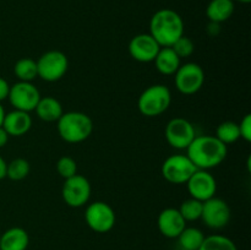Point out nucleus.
<instances>
[{
	"label": "nucleus",
	"mask_w": 251,
	"mask_h": 250,
	"mask_svg": "<svg viewBox=\"0 0 251 250\" xmlns=\"http://www.w3.org/2000/svg\"><path fill=\"white\" fill-rule=\"evenodd\" d=\"M227 153V145L211 135L196 136L186 149V156L191 159L196 168L205 171L220 166L226 159Z\"/></svg>",
	"instance_id": "f257e3e1"
},
{
	"label": "nucleus",
	"mask_w": 251,
	"mask_h": 250,
	"mask_svg": "<svg viewBox=\"0 0 251 250\" xmlns=\"http://www.w3.org/2000/svg\"><path fill=\"white\" fill-rule=\"evenodd\" d=\"M150 34L161 47H172L176 39L184 36L183 19L174 10H158L150 21Z\"/></svg>",
	"instance_id": "f03ea898"
},
{
	"label": "nucleus",
	"mask_w": 251,
	"mask_h": 250,
	"mask_svg": "<svg viewBox=\"0 0 251 250\" xmlns=\"http://www.w3.org/2000/svg\"><path fill=\"white\" fill-rule=\"evenodd\" d=\"M56 123L59 135L69 144H80L87 140L93 131L92 119L82 112L63 113Z\"/></svg>",
	"instance_id": "7ed1b4c3"
},
{
	"label": "nucleus",
	"mask_w": 251,
	"mask_h": 250,
	"mask_svg": "<svg viewBox=\"0 0 251 250\" xmlns=\"http://www.w3.org/2000/svg\"><path fill=\"white\" fill-rule=\"evenodd\" d=\"M172 103V93L167 86L152 85L140 95L137 108L145 117H158L163 114Z\"/></svg>",
	"instance_id": "20e7f679"
},
{
	"label": "nucleus",
	"mask_w": 251,
	"mask_h": 250,
	"mask_svg": "<svg viewBox=\"0 0 251 250\" xmlns=\"http://www.w3.org/2000/svg\"><path fill=\"white\" fill-rule=\"evenodd\" d=\"M69 68L68 56L60 50H48L37 60L38 77L47 82H55L65 76Z\"/></svg>",
	"instance_id": "39448f33"
},
{
	"label": "nucleus",
	"mask_w": 251,
	"mask_h": 250,
	"mask_svg": "<svg viewBox=\"0 0 251 250\" xmlns=\"http://www.w3.org/2000/svg\"><path fill=\"white\" fill-rule=\"evenodd\" d=\"M174 82L176 90L183 95H195L202 88L205 82V73L199 64H183L174 74Z\"/></svg>",
	"instance_id": "423d86ee"
},
{
	"label": "nucleus",
	"mask_w": 251,
	"mask_h": 250,
	"mask_svg": "<svg viewBox=\"0 0 251 250\" xmlns=\"http://www.w3.org/2000/svg\"><path fill=\"white\" fill-rule=\"evenodd\" d=\"M198 171L186 154H173L162 164V175L172 184H185Z\"/></svg>",
	"instance_id": "0eeeda50"
},
{
	"label": "nucleus",
	"mask_w": 251,
	"mask_h": 250,
	"mask_svg": "<svg viewBox=\"0 0 251 250\" xmlns=\"http://www.w3.org/2000/svg\"><path fill=\"white\" fill-rule=\"evenodd\" d=\"M7 100H9L10 104L14 107V109L29 113L36 109L37 104L41 100V93L32 82L19 81L10 86Z\"/></svg>",
	"instance_id": "6e6552de"
},
{
	"label": "nucleus",
	"mask_w": 251,
	"mask_h": 250,
	"mask_svg": "<svg viewBox=\"0 0 251 250\" xmlns=\"http://www.w3.org/2000/svg\"><path fill=\"white\" fill-rule=\"evenodd\" d=\"M91 184L87 178L80 174H75L71 178L65 179L61 196L64 201L70 207H82L88 202L91 198Z\"/></svg>",
	"instance_id": "1a4fd4ad"
},
{
	"label": "nucleus",
	"mask_w": 251,
	"mask_h": 250,
	"mask_svg": "<svg viewBox=\"0 0 251 250\" xmlns=\"http://www.w3.org/2000/svg\"><path fill=\"white\" fill-rule=\"evenodd\" d=\"M85 221L88 227L97 233H107L115 225V212L112 206L103 201L90 203L85 211Z\"/></svg>",
	"instance_id": "9d476101"
},
{
	"label": "nucleus",
	"mask_w": 251,
	"mask_h": 250,
	"mask_svg": "<svg viewBox=\"0 0 251 250\" xmlns=\"http://www.w3.org/2000/svg\"><path fill=\"white\" fill-rule=\"evenodd\" d=\"M166 140L173 149L186 150L196 137L195 127L184 118H173L166 126Z\"/></svg>",
	"instance_id": "9b49d317"
},
{
	"label": "nucleus",
	"mask_w": 251,
	"mask_h": 250,
	"mask_svg": "<svg viewBox=\"0 0 251 250\" xmlns=\"http://www.w3.org/2000/svg\"><path fill=\"white\" fill-rule=\"evenodd\" d=\"M230 216L232 212L229 205L222 199L213 196L202 203L201 220L208 228L212 229L225 228L229 223Z\"/></svg>",
	"instance_id": "f8f14e48"
},
{
	"label": "nucleus",
	"mask_w": 251,
	"mask_h": 250,
	"mask_svg": "<svg viewBox=\"0 0 251 250\" xmlns=\"http://www.w3.org/2000/svg\"><path fill=\"white\" fill-rule=\"evenodd\" d=\"M185 184L191 198L202 202L213 198L217 191L215 176L205 169H198Z\"/></svg>",
	"instance_id": "ddd939ff"
},
{
	"label": "nucleus",
	"mask_w": 251,
	"mask_h": 250,
	"mask_svg": "<svg viewBox=\"0 0 251 250\" xmlns=\"http://www.w3.org/2000/svg\"><path fill=\"white\" fill-rule=\"evenodd\" d=\"M158 42L150 33H140L131 38L129 43V54L134 60L140 63H151L158 54Z\"/></svg>",
	"instance_id": "4468645a"
},
{
	"label": "nucleus",
	"mask_w": 251,
	"mask_h": 250,
	"mask_svg": "<svg viewBox=\"0 0 251 250\" xmlns=\"http://www.w3.org/2000/svg\"><path fill=\"white\" fill-rule=\"evenodd\" d=\"M158 229L164 237L167 238H178L179 234L186 227V222L180 215L178 208H164L161 211L157 220Z\"/></svg>",
	"instance_id": "2eb2a0df"
},
{
	"label": "nucleus",
	"mask_w": 251,
	"mask_h": 250,
	"mask_svg": "<svg viewBox=\"0 0 251 250\" xmlns=\"http://www.w3.org/2000/svg\"><path fill=\"white\" fill-rule=\"evenodd\" d=\"M1 126L9 134V136H22L31 129L32 118L29 113L14 109L9 113H5Z\"/></svg>",
	"instance_id": "dca6fc26"
},
{
	"label": "nucleus",
	"mask_w": 251,
	"mask_h": 250,
	"mask_svg": "<svg viewBox=\"0 0 251 250\" xmlns=\"http://www.w3.org/2000/svg\"><path fill=\"white\" fill-rule=\"evenodd\" d=\"M28 244V233L21 227L9 228L0 234V250H26Z\"/></svg>",
	"instance_id": "f3484780"
},
{
	"label": "nucleus",
	"mask_w": 251,
	"mask_h": 250,
	"mask_svg": "<svg viewBox=\"0 0 251 250\" xmlns=\"http://www.w3.org/2000/svg\"><path fill=\"white\" fill-rule=\"evenodd\" d=\"M153 63L157 70L163 75H174L181 65V59L176 55L172 47H162Z\"/></svg>",
	"instance_id": "a211bd4d"
},
{
	"label": "nucleus",
	"mask_w": 251,
	"mask_h": 250,
	"mask_svg": "<svg viewBox=\"0 0 251 250\" xmlns=\"http://www.w3.org/2000/svg\"><path fill=\"white\" fill-rule=\"evenodd\" d=\"M34 110H36V114L39 119L48 123L58 122L59 118L64 113L61 103L56 98L50 97V96L41 97V100H39L38 104H37Z\"/></svg>",
	"instance_id": "6ab92c4d"
},
{
	"label": "nucleus",
	"mask_w": 251,
	"mask_h": 250,
	"mask_svg": "<svg viewBox=\"0 0 251 250\" xmlns=\"http://www.w3.org/2000/svg\"><path fill=\"white\" fill-rule=\"evenodd\" d=\"M234 12L233 0H211L206 9V15L211 22L221 24L229 19Z\"/></svg>",
	"instance_id": "aec40b11"
},
{
	"label": "nucleus",
	"mask_w": 251,
	"mask_h": 250,
	"mask_svg": "<svg viewBox=\"0 0 251 250\" xmlns=\"http://www.w3.org/2000/svg\"><path fill=\"white\" fill-rule=\"evenodd\" d=\"M203 239H205V235L202 230L195 227H185L178 237L179 245L184 250H199Z\"/></svg>",
	"instance_id": "412c9836"
},
{
	"label": "nucleus",
	"mask_w": 251,
	"mask_h": 250,
	"mask_svg": "<svg viewBox=\"0 0 251 250\" xmlns=\"http://www.w3.org/2000/svg\"><path fill=\"white\" fill-rule=\"evenodd\" d=\"M14 73L20 81L32 82L36 77H38L37 71V61L31 58H22L16 61L14 66Z\"/></svg>",
	"instance_id": "4be33fe9"
},
{
	"label": "nucleus",
	"mask_w": 251,
	"mask_h": 250,
	"mask_svg": "<svg viewBox=\"0 0 251 250\" xmlns=\"http://www.w3.org/2000/svg\"><path fill=\"white\" fill-rule=\"evenodd\" d=\"M199 250H238L230 238L221 234H212L205 237Z\"/></svg>",
	"instance_id": "5701e85b"
},
{
	"label": "nucleus",
	"mask_w": 251,
	"mask_h": 250,
	"mask_svg": "<svg viewBox=\"0 0 251 250\" xmlns=\"http://www.w3.org/2000/svg\"><path fill=\"white\" fill-rule=\"evenodd\" d=\"M216 137L225 145H232L240 139L239 126L234 122H223L216 129Z\"/></svg>",
	"instance_id": "b1692460"
},
{
	"label": "nucleus",
	"mask_w": 251,
	"mask_h": 250,
	"mask_svg": "<svg viewBox=\"0 0 251 250\" xmlns=\"http://www.w3.org/2000/svg\"><path fill=\"white\" fill-rule=\"evenodd\" d=\"M202 201H199L196 199H188V200L183 201L180 207L178 208L180 215L185 220V222H194L201 218V213H202Z\"/></svg>",
	"instance_id": "393cba45"
},
{
	"label": "nucleus",
	"mask_w": 251,
	"mask_h": 250,
	"mask_svg": "<svg viewBox=\"0 0 251 250\" xmlns=\"http://www.w3.org/2000/svg\"><path fill=\"white\" fill-rule=\"evenodd\" d=\"M31 171L28 161L25 158H15L6 167V176L11 180L19 181L26 178Z\"/></svg>",
	"instance_id": "a878e982"
},
{
	"label": "nucleus",
	"mask_w": 251,
	"mask_h": 250,
	"mask_svg": "<svg viewBox=\"0 0 251 250\" xmlns=\"http://www.w3.org/2000/svg\"><path fill=\"white\" fill-rule=\"evenodd\" d=\"M56 171L59 175L63 176L64 179H68L77 174V163L73 157L63 156L56 162Z\"/></svg>",
	"instance_id": "bb28decb"
},
{
	"label": "nucleus",
	"mask_w": 251,
	"mask_h": 250,
	"mask_svg": "<svg viewBox=\"0 0 251 250\" xmlns=\"http://www.w3.org/2000/svg\"><path fill=\"white\" fill-rule=\"evenodd\" d=\"M172 49L176 51V54L179 58L185 59L189 58L194 53V50H195V44H194V42L190 38H188L185 36H181L180 38L174 42V44L172 46Z\"/></svg>",
	"instance_id": "cd10ccee"
},
{
	"label": "nucleus",
	"mask_w": 251,
	"mask_h": 250,
	"mask_svg": "<svg viewBox=\"0 0 251 250\" xmlns=\"http://www.w3.org/2000/svg\"><path fill=\"white\" fill-rule=\"evenodd\" d=\"M239 126L240 137L244 139L247 142L251 141V115L247 114L242 119V122L238 124Z\"/></svg>",
	"instance_id": "c85d7f7f"
},
{
	"label": "nucleus",
	"mask_w": 251,
	"mask_h": 250,
	"mask_svg": "<svg viewBox=\"0 0 251 250\" xmlns=\"http://www.w3.org/2000/svg\"><path fill=\"white\" fill-rule=\"evenodd\" d=\"M10 91V85L5 78L0 77V103L4 100H7V96H9Z\"/></svg>",
	"instance_id": "c756f323"
},
{
	"label": "nucleus",
	"mask_w": 251,
	"mask_h": 250,
	"mask_svg": "<svg viewBox=\"0 0 251 250\" xmlns=\"http://www.w3.org/2000/svg\"><path fill=\"white\" fill-rule=\"evenodd\" d=\"M9 141V134L5 131V129L2 126H0V149L4 147L5 145Z\"/></svg>",
	"instance_id": "7c9ffc66"
},
{
	"label": "nucleus",
	"mask_w": 251,
	"mask_h": 250,
	"mask_svg": "<svg viewBox=\"0 0 251 250\" xmlns=\"http://www.w3.org/2000/svg\"><path fill=\"white\" fill-rule=\"evenodd\" d=\"M6 167L7 163L5 162V159L0 156V180L6 178Z\"/></svg>",
	"instance_id": "2f4dec72"
},
{
	"label": "nucleus",
	"mask_w": 251,
	"mask_h": 250,
	"mask_svg": "<svg viewBox=\"0 0 251 250\" xmlns=\"http://www.w3.org/2000/svg\"><path fill=\"white\" fill-rule=\"evenodd\" d=\"M4 117H5V109H4V107L1 105V103H0V126L2 125V120H4Z\"/></svg>",
	"instance_id": "473e14b6"
},
{
	"label": "nucleus",
	"mask_w": 251,
	"mask_h": 250,
	"mask_svg": "<svg viewBox=\"0 0 251 250\" xmlns=\"http://www.w3.org/2000/svg\"><path fill=\"white\" fill-rule=\"evenodd\" d=\"M237 1H239V2H244V4H248V2H250L251 0H237Z\"/></svg>",
	"instance_id": "72a5a7b5"
}]
</instances>
